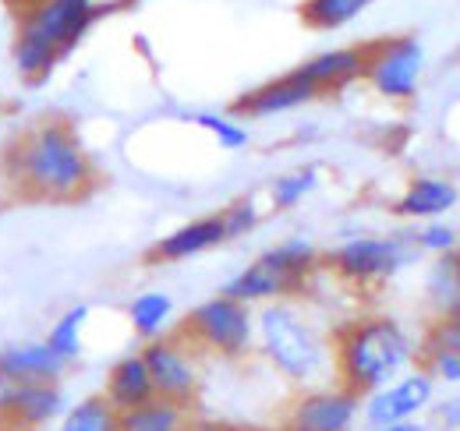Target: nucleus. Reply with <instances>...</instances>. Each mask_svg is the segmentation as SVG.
<instances>
[{
	"label": "nucleus",
	"mask_w": 460,
	"mask_h": 431,
	"mask_svg": "<svg viewBox=\"0 0 460 431\" xmlns=\"http://www.w3.org/2000/svg\"><path fill=\"white\" fill-rule=\"evenodd\" d=\"M0 431H32V428H0Z\"/></svg>",
	"instance_id": "nucleus-33"
},
{
	"label": "nucleus",
	"mask_w": 460,
	"mask_h": 431,
	"mask_svg": "<svg viewBox=\"0 0 460 431\" xmlns=\"http://www.w3.org/2000/svg\"><path fill=\"white\" fill-rule=\"evenodd\" d=\"M217 216H220V223H224L227 241L252 233V230L259 226V219H262L259 206H255V198H234L227 209H224V213H217Z\"/></svg>",
	"instance_id": "nucleus-28"
},
{
	"label": "nucleus",
	"mask_w": 460,
	"mask_h": 431,
	"mask_svg": "<svg viewBox=\"0 0 460 431\" xmlns=\"http://www.w3.org/2000/svg\"><path fill=\"white\" fill-rule=\"evenodd\" d=\"M421 372L432 378V382L457 385L460 382V354H450V350H429V354H421Z\"/></svg>",
	"instance_id": "nucleus-30"
},
{
	"label": "nucleus",
	"mask_w": 460,
	"mask_h": 431,
	"mask_svg": "<svg viewBox=\"0 0 460 431\" xmlns=\"http://www.w3.org/2000/svg\"><path fill=\"white\" fill-rule=\"evenodd\" d=\"M4 173L25 202H82L100 184L96 163L64 117L36 120L22 131L4 156Z\"/></svg>",
	"instance_id": "nucleus-1"
},
{
	"label": "nucleus",
	"mask_w": 460,
	"mask_h": 431,
	"mask_svg": "<svg viewBox=\"0 0 460 431\" xmlns=\"http://www.w3.org/2000/svg\"><path fill=\"white\" fill-rule=\"evenodd\" d=\"M425 294H429V304H432L436 319L457 315L460 312V248L447 251V255H436V262L429 266V276H425Z\"/></svg>",
	"instance_id": "nucleus-19"
},
{
	"label": "nucleus",
	"mask_w": 460,
	"mask_h": 431,
	"mask_svg": "<svg viewBox=\"0 0 460 431\" xmlns=\"http://www.w3.org/2000/svg\"><path fill=\"white\" fill-rule=\"evenodd\" d=\"M103 4L96 0H36L22 11L14 32V67L29 85H43L54 67L96 25Z\"/></svg>",
	"instance_id": "nucleus-3"
},
{
	"label": "nucleus",
	"mask_w": 460,
	"mask_h": 431,
	"mask_svg": "<svg viewBox=\"0 0 460 431\" xmlns=\"http://www.w3.org/2000/svg\"><path fill=\"white\" fill-rule=\"evenodd\" d=\"M120 431H188V407H177L156 396L135 410H124Z\"/></svg>",
	"instance_id": "nucleus-21"
},
{
	"label": "nucleus",
	"mask_w": 460,
	"mask_h": 431,
	"mask_svg": "<svg viewBox=\"0 0 460 431\" xmlns=\"http://www.w3.org/2000/svg\"><path fill=\"white\" fill-rule=\"evenodd\" d=\"M432 425L436 431H460V396H450L432 407Z\"/></svg>",
	"instance_id": "nucleus-31"
},
{
	"label": "nucleus",
	"mask_w": 460,
	"mask_h": 431,
	"mask_svg": "<svg viewBox=\"0 0 460 431\" xmlns=\"http://www.w3.org/2000/svg\"><path fill=\"white\" fill-rule=\"evenodd\" d=\"M173 319V297L164 294V290H146L138 294L131 304H128V322L131 329L149 343V339H160L164 329L171 325Z\"/></svg>",
	"instance_id": "nucleus-20"
},
{
	"label": "nucleus",
	"mask_w": 460,
	"mask_h": 431,
	"mask_svg": "<svg viewBox=\"0 0 460 431\" xmlns=\"http://www.w3.org/2000/svg\"><path fill=\"white\" fill-rule=\"evenodd\" d=\"M457 188L450 184V180H443V177H414L407 188H403V195L397 198V213L403 219H439L443 213H450L454 206H457Z\"/></svg>",
	"instance_id": "nucleus-18"
},
{
	"label": "nucleus",
	"mask_w": 460,
	"mask_h": 431,
	"mask_svg": "<svg viewBox=\"0 0 460 431\" xmlns=\"http://www.w3.org/2000/svg\"><path fill=\"white\" fill-rule=\"evenodd\" d=\"M60 414H64L60 382H32V385L0 382V428L43 431L47 425L60 421Z\"/></svg>",
	"instance_id": "nucleus-11"
},
{
	"label": "nucleus",
	"mask_w": 460,
	"mask_h": 431,
	"mask_svg": "<svg viewBox=\"0 0 460 431\" xmlns=\"http://www.w3.org/2000/svg\"><path fill=\"white\" fill-rule=\"evenodd\" d=\"M64 361L47 347V339H25L0 347V382L32 385V382H60Z\"/></svg>",
	"instance_id": "nucleus-13"
},
{
	"label": "nucleus",
	"mask_w": 460,
	"mask_h": 431,
	"mask_svg": "<svg viewBox=\"0 0 460 431\" xmlns=\"http://www.w3.org/2000/svg\"><path fill=\"white\" fill-rule=\"evenodd\" d=\"M368 431H425V425H418V421H401V425H379V428H368Z\"/></svg>",
	"instance_id": "nucleus-32"
},
{
	"label": "nucleus",
	"mask_w": 460,
	"mask_h": 431,
	"mask_svg": "<svg viewBox=\"0 0 460 431\" xmlns=\"http://www.w3.org/2000/svg\"><path fill=\"white\" fill-rule=\"evenodd\" d=\"M319 100V89L297 75V67L273 78V82H262L255 85L252 92L237 96L234 107H230V117L237 120H255V117H277V113H288V110H297L305 103H315Z\"/></svg>",
	"instance_id": "nucleus-12"
},
{
	"label": "nucleus",
	"mask_w": 460,
	"mask_h": 431,
	"mask_svg": "<svg viewBox=\"0 0 460 431\" xmlns=\"http://www.w3.org/2000/svg\"><path fill=\"white\" fill-rule=\"evenodd\" d=\"M85 322H89V304H75V308H67L58 322L50 325L47 347L58 354L64 365H71V361L82 357V332H85Z\"/></svg>",
	"instance_id": "nucleus-23"
},
{
	"label": "nucleus",
	"mask_w": 460,
	"mask_h": 431,
	"mask_svg": "<svg viewBox=\"0 0 460 431\" xmlns=\"http://www.w3.org/2000/svg\"><path fill=\"white\" fill-rule=\"evenodd\" d=\"M220 294H224V297H234V301H241V304H248V308H252V304L288 301V297H294V294H301V286H297L294 279H288V276L277 269L273 262H266V259L259 255L252 266H244L237 276H230Z\"/></svg>",
	"instance_id": "nucleus-15"
},
{
	"label": "nucleus",
	"mask_w": 460,
	"mask_h": 431,
	"mask_svg": "<svg viewBox=\"0 0 460 431\" xmlns=\"http://www.w3.org/2000/svg\"><path fill=\"white\" fill-rule=\"evenodd\" d=\"M103 396H107V403L114 407L117 414L135 410V407L156 400V389H153V378H149V368H146L142 354H124L114 368L107 372Z\"/></svg>",
	"instance_id": "nucleus-17"
},
{
	"label": "nucleus",
	"mask_w": 460,
	"mask_h": 431,
	"mask_svg": "<svg viewBox=\"0 0 460 431\" xmlns=\"http://www.w3.org/2000/svg\"><path fill=\"white\" fill-rule=\"evenodd\" d=\"M411 255H414L411 233H390V237H350L341 248H333L323 262L347 283L368 286L397 276L411 262Z\"/></svg>",
	"instance_id": "nucleus-6"
},
{
	"label": "nucleus",
	"mask_w": 460,
	"mask_h": 431,
	"mask_svg": "<svg viewBox=\"0 0 460 431\" xmlns=\"http://www.w3.org/2000/svg\"><path fill=\"white\" fill-rule=\"evenodd\" d=\"M138 354H142V361L149 368L156 396L191 410L195 400H199V385H202L195 350L181 336H160V339H149Z\"/></svg>",
	"instance_id": "nucleus-8"
},
{
	"label": "nucleus",
	"mask_w": 460,
	"mask_h": 431,
	"mask_svg": "<svg viewBox=\"0 0 460 431\" xmlns=\"http://www.w3.org/2000/svg\"><path fill=\"white\" fill-rule=\"evenodd\" d=\"M411 244H414V251L447 255V251L460 248V233L454 230V226H447V223H436V219H429L421 230H414V233H411Z\"/></svg>",
	"instance_id": "nucleus-27"
},
{
	"label": "nucleus",
	"mask_w": 460,
	"mask_h": 431,
	"mask_svg": "<svg viewBox=\"0 0 460 431\" xmlns=\"http://www.w3.org/2000/svg\"><path fill=\"white\" fill-rule=\"evenodd\" d=\"M58 431H120V414L107 403L103 392H96V396L71 403L60 414Z\"/></svg>",
	"instance_id": "nucleus-22"
},
{
	"label": "nucleus",
	"mask_w": 460,
	"mask_h": 431,
	"mask_svg": "<svg viewBox=\"0 0 460 431\" xmlns=\"http://www.w3.org/2000/svg\"><path fill=\"white\" fill-rule=\"evenodd\" d=\"M361 418V396L344 385H315L294 396L284 431H354Z\"/></svg>",
	"instance_id": "nucleus-9"
},
{
	"label": "nucleus",
	"mask_w": 460,
	"mask_h": 431,
	"mask_svg": "<svg viewBox=\"0 0 460 431\" xmlns=\"http://www.w3.org/2000/svg\"><path fill=\"white\" fill-rule=\"evenodd\" d=\"M425 71V50L414 36H397L383 43H368V60H365V78L368 85L394 103H407L418 92Z\"/></svg>",
	"instance_id": "nucleus-7"
},
{
	"label": "nucleus",
	"mask_w": 460,
	"mask_h": 431,
	"mask_svg": "<svg viewBox=\"0 0 460 431\" xmlns=\"http://www.w3.org/2000/svg\"><path fill=\"white\" fill-rule=\"evenodd\" d=\"M255 343L270 368L290 385L315 389L333 375V343L290 301H270L255 315Z\"/></svg>",
	"instance_id": "nucleus-4"
},
{
	"label": "nucleus",
	"mask_w": 460,
	"mask_h": 431,
	"mask_svg": "<svg viewBox=\"0 0 460 431\" xmlns=\"http://www.w3.org/2000/svg\"><path fill=\"white\" fill-rule=\"evenodd\" d=\"M0 113H4V100H0Z\"/></svg>",
	"instance_id": "nucleus-34"
},
{
	"label": "nucleus",
	"mask_w": 460,
	"mask_h": 431,
	"mask_svg": "<svg viewBox=\"0 0 460 431\" xmlns=\"http://www.w3.org/2000/svg\"><path fill=\"white\" fill-rule=\"evenodd\" d=\"M330 343L337 385L350 389L361 400L401 378L418 357L414 336L390 315H365L344 322L330 336Z\"/></svg>",
	"instance_id": "nucleus-2"
},
{
	"label": "nucleus",
	"mask_w": 460,
	"mask_h": 431,
	"mask_svg": "<svg viewBox=\"0 0 460 431\" xmlns=\"http://www.w3.org/2000/svg\"><path fill=\"white\" fill-rule=\"evenodd\" d=\"M177 336L191 350H206L224 361H244L255 350V315L248 304L217 294L188 312Z\"/></svg>",
	"instance_id": "nucleus-5"
},
{
	"label": "nucleus",
	"mask_w": 460,
	"mask_h": 431,
	"mask_svg": "<svg viewBox=\"0 0 460 431\" xmlns=\"http://www.w3.org/2000/svg\"><path fill=\"white\" fill-rule=\"evenodd\" d=\"M315 188H319V166H297V170L280 173V177L270 184V202H273V209H294V206H301Z\"/></svg>",
	"instance_id": "nucleus-25"
},
{
	"label": "nucleus",
	"mask_w": 460,
	"mask_h": 431,
	"mask_svg": "<svg viewBox=\"0 0 460 431\" xmlns=\"http://www.w3.org/2000/svg\"><path fill=\"white\" fill-rule=\"evenodd\" d=\"M188 120H195L199 128H206V131L220 142V149L237 153V149L248 145V128H244L237 117H230V113H191Z\"/></svg>",
	"instance_id": "nucleus-26"
},
{
	"label": "nucleus",
	"mask_w": 460,
	"mask_h": 431,
	"mask_svg": "<svg viewBox=\"0 0 460 431\" xmlns=\"http://www.w3.org/2000/svg\"><path fill=\"white\" fill-rule=\"evenodd\" d=\"M227 233H224V223L220 216H202V219H191L184 226H177L171 233H164L153 248H149V262L153 266H167V262H184V259H195L217 244H224Z\"/></svg>",
	"instance_id": "nucleus-14"
},
{
	"label": "nucleus",
	"mask_w": 460,
	"mask_h": 431,
	"mask_svg": "<svg viewBox=\"0 0 460 431\" xmlns=\"http://www.w3.org/2000/svg\"><path fill=\"white\" fill-rule=\"evenodd\" d=\"M372 4L376 0H305L301 4V18L312 29H341Z\"/></svg>",
	"instance_id": "nucleus-24"
},
{
	"label": "nucleus",
	"mask_w": 460,
	"mask_h": 431,
	"mask_svg": "<svg viewBox=\"0 0 460 431\" xmlns=\"http://www.w3.org/2000/svg\"><path fill=\"white\" fill-rule=\"evenodd\" d=\"M432 396H436V382L418 368V372H407V375L394 378L390 385L376 389L372 396H365L361 400V414H365L368 428L418 421L432 407Z\"/></svg>",
	"instance_id": "nucleus-10"
},
{
	"label": "nucleus",
	"mask_w": 460,
	"mask_h": 431,
	"mask_svg": "<svg viewBox=\"0 0 460 431\" xmlns=\"http://www.w3.org/2000/svg\"><path fill=\"white\" fill-rule=\"evenodd\" d=\"M429 350H450L460 354V312L457 315H443L425 329V339H421V354Z\"/></svg>",
	"instance_id": "nucleus-29"
},
{
	"label": "nucleus",
	"mask_w": 460,
	"mask_h": 431,
	"mask_svg": "<svg viewBox=\"0 0 460 431\" xmlns=\"http://www.w3.org/2000/svg\"><path fill=\"white\" fill-rule=\"evenodd\" d=\"M365 60H368V47L323 50V54L308 57L305 64H297V75L308 78L319 89V96H326V92H341L350 82L365 78Z\"/></svg>",
	"instance_id": "nucleus-16"
}]
</instances>
